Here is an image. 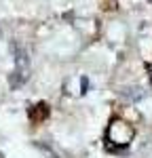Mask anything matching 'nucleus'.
<instances>
[{
  "label": "nucleus",
  "mask_w": 152,
  "mask_h": 158,
  "mask_svg": "<svg viewBox=\"0 0 152 158\" xmlns=\"http://www.w3.org/2000/svg\"><path fill=\"white\" fill-rule=\"evenodd\" d=\"M150 85H152V72H150Z\"/></svg>",
  "instance_id": "3"
},
{
  "label": "nucleus",
  "mask_w": 152,
  "mask_h": 158,
  "mask_svg": "<svg viewBox=\"0 0 152 158\" xmlns=\"http://www.w3.org/2000/svg\"><path fill=\"white\" fill-rule=\"evenodd\" d=\"M27 74H30V61H27V55H25L23 51H19L17 53V57H15V72H13V78H11V86L13 89H17V86H21L27 80Z\"/></svg>",
  "instance_id": "1"
},
{
  "label": "nucleus",
  "mask_w": 152,
  "mask_h": 158,
  "mask_svg": "<svg viewBox=\"0 0 152 158\" xmlns=\"http://www.w3.org/2000/svg\"><path fill=\"white\" fill-rule=\"evenodd\" d=\"M27 114H30V120L32 122H42L49 116V106H47V103H38L34 108H30Z\"/></svg>",
  "instance_id": "2"
}]
</instances>
